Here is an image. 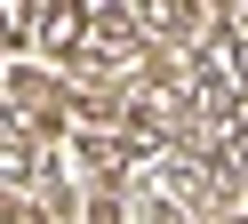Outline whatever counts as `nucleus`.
Listing matches in <instances>:
<instances>
[{"label":"nucleus","instance_id":"obj_1","mask_svg":"<svg viewBox=\"0 0 248 224\" xmlns=\"http://www.w3.org/2000/svg\"><path fill=\"white\" fill-rule=\"evenodd\" d=\"M240 72H248V32H240Z\"/></svg>","mask_w":248,"mask_h":224}]
</instances>
